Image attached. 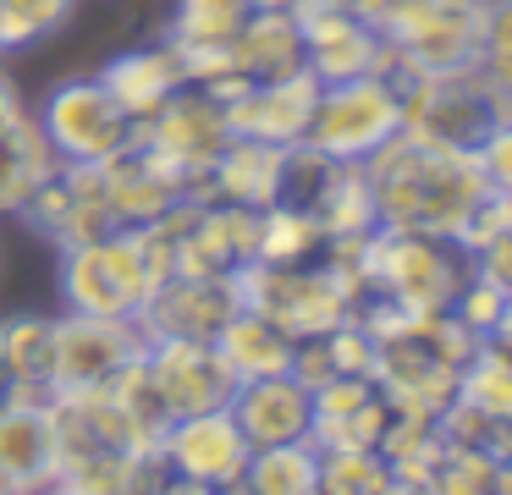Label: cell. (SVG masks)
Instances as JSON below:
<instances>
[{
  "label": "cell",
  "mask_w": 512,
  "mask_h": 495,
  "mask_svg": "<svg viewBox=\"0 0 512 495\" xmlns=\"http://www.w3.org/2000/svg\"><path fill=\"white\" fill-rule=\"evenodd\" d=\"M364 176L375 187V215L391 231L419 237H452L474 220V209L490 198L474 154L430 149L413 132H397L380 154L364 160Z\"/></svg>",
  "instance_id": "cell-1"
},
{
  "label": "cell",
  "mask_w": 512,
  "mask_h": 495,
  "mask_svg": "<svg viewBox=\"0 0 512 495\" xmlns=\"http://www.w3.org/2000/svg\"><path fill=\"white\" fill-rule=\"evenodd\" d=\"M61 303L67 314H100V319H138L155 286L166 281L149 231H111L100 242L61 253Z\"/></svg>",
  "instance_id": "cell-2"
},
{
  "label": "cell",
  "mask_w": 512,
  "mask_h": 495,
  "mask_svg": "<svg viewBox=\"0 0 512 495\" xmlns=\"http://www.w3.org/2000/svg\"><path fill=\"white\" fill-rule=\"evenodd\" d=\"M237 292H243V308H259V314L276 319L298 341L342 325L347 308H353V281L325 253L320 259H303V264H259L254 259L237 270Z\"/></svg>",
  "instance_id": "cell-3"
},
{
  "label": "cell",
  "mask_w": 512,
  "mask_h": 495,
  "mask_svg": "<svg viewBox=\"0 0 512 495\" xmlns=\"http://www.w3.org/2000/svg\"><path fill=\"white\" fill-rule=\"evenodd\" d=\"M402 127H408L402 94L380 72H369V77H347V83H320V99H314V116H309V138L303 143H314L320 154H331L342 165H364Z\"/></svg>",
  "instance_id": "cell-4"
},
{
  "label": "cell",
  "mask_w": 512,
  "mask_h": 495,
  "mask_svg": "<svg viewBox=\"0 0 512 495\" xmlns=\"http://www.w3.org/2000/svg\"><path fill=\"white\" fill-rule=\"evenodd\" d=\"M34 121L61 165H105L138 138V121L116 105V94L100 83V72L56 83Z\"/></svg>",
  "instance_id": "cell-5"
},
{
  "label": "cell",
  "mask_w": 512,
  "mask_h": 495,
  "mask_svg": "<svg viewBox=\"0 0 512 495\" xmlns=\"http://www.w3.org/2000/svg\"><path fill=\"white\" fill-rule=\"evenodd\" d=\"M507 99L490 83L479 66L463 72H435L419 83V94L408 99V127L419 143L430 149H452V154H479V143L507 121Z\"/></svg>",
  "instance_id": "cell-6"
},
{
  "label": "cell",
  "mask_w": 512,
  "mask_h": 495,
  "mask_svg": "<svg viewBox=\"0 0 512 495\" xmlns=\"http://www.w3.org/2000/svg\"><path fill=\"white\" fill-rule=\"evenodd\" d=\"M485 6L490 0H402L380 33L419 72H463L485 50Z\"/></svg>",
  "instance_id": "cell-7"
},
{
  "label": "cell",
  "mask_w": 512,
  "mask_h": 495,
  "mask_svg": "<svg viewBox=\"0 0 512 495\" xmlns=\"http://www.w3.org/2000/svg\"><path fill=\"white\" fill-rule=\"evenodd\" d=\"M17 215H23L28 231H39L56 253L83 248V242H100V237H111V231H122V226H116V215H111V198H105L100 165H61L56 160V171H50L45 182L23 198Z\"/></svg>",
  "instance_id": "cell-8"
},
{
  "label": "cell",
  "mask_w": 512,
  "mask_h": 495,
  "mask_svg": "<svg viewBox=\"0 0 512 495\" xmlns=\"http://www.w3.org/2000/svg\"><path fill=\"white\" fill-rule=\"evenodd\" d=\"M138 138H144L160 160L177 165L193 187H204L210 165L221 160V149L237 138V132H232V116H226V99L215 94V88L188 83L138 127Z\"/></svg>",
  "instance_id": "cell-9"
},
{
  "label": "cell",
  "mask_w": 512,
  "mask_h": 495,
  "mask_svg": "<svg viewBox=\"0 0 512 495\" xmlns=\"http://www.w3.org/2000/svg\"><path fill=\"white\" fill-rule=\"evenodd\" d=\"M149 341L138 319H100V314H56V358H50V385L61 391H94L111 385L133 358H144Z\"/></svg>",
  "instance_id": "cell-10"
},
{
  "label": "cell",
  "mask_w": 512,
  "mask_h": 495,
  "mask_svg": "<svg viewBox=\"0 0 512 495\" xmlns=\"http://www.w3.org/2000/svg\"><path fill=\"white\" fill-rule=\"evenodd\" d=\"M292 17H298V28H303V50H309L314 83H347V77L380 72L386 33L369 17H358L347 0H303Z\"/></svg>",
  "instance_id": "cell-11"
},
{
  "label": "cell",
  "mask_w": 512,
  "mask_h": 495,
  "mask_svg": "<svg viewBox=\"0 0 512 495\" xmlns=\"http://www.w3.org/2000/svg\"><path fill=\"white\" fill-rule=\"evenodd\" d=\"M237 308H243L237 275H166L144 303L138 325L149 347L155 341H215Z\"/></svg>",
  "instance_id": "cell-12"
},
{
  "label": "cell",
  "mask_w": 512,
  "mask_h": 495,
  "mask_svg": "<svg viewBox=\"0 0 512 495\" xmlns=\"http://www.w3.org/2000/svg\"><path fill=\"white\" fill-rule=\"evenodd\" d=\"M155 451L166 462V473H182V479H199V484H221V490H237L248 457H254V446L237 429L232 407L171 418L166 435L155 440Z\"/></svg>",
  "instance_id": "cell-13"
},
{
  "label": "cell",
  "mask_w": 512,
  "mask_h": 495,
  "mask_svg": "<svg viewBox=\"0 0 512 495\" xmlns=\"http://www.w3.org/2000/svg\"><path fill=\"white\" fill-rule=\"evenodd\" d=\"M105 176V198H111V215L122 231H138V226H155L166 209H177L182 198H199V187L177 171L171 160H160L144 138H133L122 154L100 165Z\"/></svg>",
  "instance_id": "cell-14"
},
{
  "label": "cell",
  "mask_w": 512,
  "mask_h": 495,
  "mask_svg": "<svg viewBox=\"0 0 512 495\" xmlns=\"http://www.w3.org/2000/svg\"><path fill=\"white\" fill-rule=\"evenodd\" d=\"M149 374H155V391L166 402L171 418L188 413H215V407H232L237 396V374L232 363L215 352V341H155L144 352Z\"/></svg>",
  "instance_id": "cell-15"
},
{
  "label": "cell",
  "mask_w": 512,
  "mask_h": 495,
  "mask_svg": "<svg viewBox=\"0 0 512 495\" xmlns=\"http://www.w3.org/2000/svg\"><path fill=\"white\" fill-rule=\"evenodd\" d=\"M309 396H314V424H309L314 451H380L397 402L375 385V374L325 380Z\"/></svg>",
  "instance_id": "cell-16"
},
{
  "label": "cell",
  "mask_w": 512,
  "mask_h": 495,
  "mask_svg": "<svg viewBox=\"0 0 512 495\" xmlns=\"http://www.w3.org/2000/svg\"><path fill=\"white\" fill-rule=\"evenodd\" d=\"M61 473L56 413L39 396H0V490L34 495Z\"/></svg>",
  "instance_id": "cell-17"
},
{
  "label": "cell",
  "mask_w": 512,
  "mask_h": 495,
  "mask_svg": "<svg viewBox=\"0 0 512 495\" xmlns=\"http://www.w3.org/2000/svg\"><path fill=\"white\" fill-rule=\"evenodd\" d=\"M314 99H320V83L309 72H298V77H276V83H243L237 94H226V116H232L237 138L292 149V143L309 138Z\"/></svg>",
  "instance_id": "cell-18"
},
{
  "label": "cell",
  "mask_w": 512,
  "mask_h": 495,
  "mask_svg": "<svg viewBox=\"0 0 512 495\" xmlns=\"http://www.w3.org/2000/svg\"><path fill=\"white\" fill-rule=\"evenodd\" d=\"M232 418L248 435V446H287V440H309L314 424V396L298 374H265V380H243L232 396Z\"/></svg>",
  "instance_id": "cell-19"
},
{
  "label": "cell",
  "mask_w": 512,
  "mask_h": 495,
  "mask_svg": "<svg viewBox=\"0 0 512 495\" xmlns=\"http://www.w3.org/2000/svg\"><path fill=\"white\" fill-rule=\"evenodd\" d=\"M100 83L111 88L116 105L144 127V121L155 116L177 88H188V77H182L177 50H171L166 39H155V44H133V50H122L116 61H105L100 66Z\"/></svg>",
  "instance_id": "cell-20"
},
{
  "label": "cell",
  "mask_w": 512,
  "mask_h": 495,
  "mask_svg": "<svg viewBox=\"0 0 512 495\" xmlns=\"http://www.w3.org/2000/svg\"><path fill=\"white\" fill-rule=\"evenodd\" d=\"M232 72L237 83H276V77L309 72L298 17L292 11H254L243 22V33L232 39Z\"/></svg>",
  "instance_id": "cell-21"
},
{
  "label": "cell",
  "mask_w": 512,
  "mask_h": 495,
  "mask_svg": "<svg viewBox=\"0 0 512 495\" xmlns=\"http://www.w3.org/2000/svg\"><path fill=\"white\" fill-rule=\"evenodd\" d=\"M281 154H287V149H276V143L232 138L221 149V160L210 165L199 198L237 204V209H270V204H276V182H281Z\"/></svg>",
  "instance_id": "cell-22"
},
{
  "label": "cell",
  "mask_w": 512,
  "mask_h": 495,
  "mask_svg": "<svg viewBox=\"0 0 512 495\" xmlns=\"http://www.w3.org/2000/svg\"><path fill=\"white\" fill-rule=\"evenodd\" d=\"M50 358H56V314H12V319H0V380H6V396H39V402H56Z\"/></svg>",
  "instance_id": "cell-23"
},
{
  "label": "cell",
  "mask_w": 512,
  "mask_h": 495,
  "mask_svg": "<svg viewBox=\"0 0 512 495\" xmlns=\"http://www.w3.org/2000/svg\"><path fill=\"white\" fill-rule=\"evenodd\" d=\"M215 352L232 363L237 380H265V374H292V358H298V336L265 319L259 308H237L226 319V330L215 336Z\"/></svg>",
  "instance_id": "cell-24"
},
{
  "label": "cell",
  "mask_w": 512,
  "mask_h": 495,
  "mask_svg": "<svg viewBox=\"0 0 512 495\" xmlns=\"http://www.w3.org/2000/svg\"><path fill=\"white\" fill-rule=\"evenodd\" d=\"M50 171H56V154H50L39 121H28V116L0 121V215H17L23 198L34 193Z\"/></svg>",
  "instance_id": "cell-25"
},
{
  "label": "cell",
  "mask_w": 512,
  "mask_h": 495,
  "mask_svg": "<svg viewBox=\"0 0 512 495\" xmlns=\"http://www.w3.org/2000/svg\"><path fill=\"white\" fill-rule=\"evenodd\" d=\"M309 220L320 226V237H325V242L369 237V231L380 226V215H375V187H369L364 165H336L331 182H325V193L314 198Z\"/></svg>",
  "instance_id": "cell-26"
},
{
  "label": "cell",
  "mask_w": 512,
  "mask_h": 495,
  "mask_svg": "<svg viewBox=\"0 0 512 495\" xmlns=\"http://www.w3.org/2000/svg\"><path fill=\"white\" fill-rule=\"evenodd\" d=\"M237 495H320V451L309 440L259 446L243 468Z\"/></svg>",
  "instance_id": "cell-27"
},
{
  "label": "cell",
  "mask_w": 512,
  "mask_h": 495,
  "mask_svg": "<svg viewBox=\"0 0 512 495\" xmlns=\"http://www.w3.org/2000/svg\"><path fill=\"white\" fill-rule=\"evenodd\" d=\"M248 17H254V0H171L166 44H177V50H232Z\"/></svg>",
  "instance_id": "cell-28"
},
{
  "label": "cell",
  "mask_w": 512,
  "mask_h": 495,
  "mask_svg": "<svg viewBox=\"0 0 512 495\" xmlns=\"http://www.w3.org/2000/svg\"><path fill=\"white\" fill-rule=\"evenodd\" d=\"M320 253H325V237L303 209H281V204L259 209V248H254L259 264H303V259H320Z\"/></svg>",
  "instance_id": "cell-29"
},
{
  "label": "cell",
  "mask_w": 512,
  "mask_h": 495,
  "mask_svg": "<svg viewBox=\"0 0 512 495\" xmlns=\"http://www.w3.org/2000/svg\"><path fill=\"white\" fill-rule=\"evenodd\" d=\"M397 468L380 451H320V495H391Z\"/></svg>",
  "instance_id": "cell-30"
},
{
  "label": "cell",
  "mask_w": 512,
  "mask_h": 495,
  "mask_svg": "<svg viewBox=\"0 0 512 495\" xmlns=\"http://www.w3.org/2000/svg\"><path fill=\"white\" fill-rule=\"evenodd\" d=\"M72 11L78 0H0V55L50 39L56 28H67Z\"/></svg>",
  "instance_id": "cell-31"
},
{
  "label": "cell",
  "mask_w": 512,
  "mask_h": 495,
  "mask_svg": "<svg viewBox=\"0 0 512 495\" xmlns=\"http://www.w3.org/2000/svg\"><path fill=\"white\" fill-rule=\"evenodd\" d=\"M457 396L485 407V413H512V358L496 352L490 341H479V352L457 374Z\"/></svg>",
  "instance_id": "cell-32"
},
{
  "label": "cell",
  "mask_w": 512,
  "mask_h": 495,
  "mask_svg": "<svg viewBox=\"0 0 512 495\" xmlns=\"http://www.w3.org/2000/svg\"><path fill=\"white\" fill-rule=\"evenodd\" d=\"M479 72L501 88L512 110V0H490L485 6V50H479Z\"/></svg>",
  "instance_id": "cell-33"
},
{
  "label": "cell",
  "mask_w": 512,
  "mask_h": 495,
  "mask_svg": "<svg viewBox=\"0 0 512 495\" xmlns=\"http://www.w3.org/2000/svg\"><path fill=\"white\" fill-rule=\"evenodd\" d=\"M479 176H485V187L496 198H512V116L501 121L496 132H490L485 143H479Z\"/></svg>",
  "instance_id": "cell-34"
},
{
  "label": "cell",
  "mask_w": 512,
  "mask_h": 495,
  "mask_svg": "<svg viewBox=\"0 0 512 495\" xmlns=\"http://www.w3.org/2000/svg\"><path fill=\"white\" fill-rule=\"evenodd\" d=\"M155 495H237V490H221V484H199V479H182V473H166Z\"/></svg>",
  "instance_id": "cell-35"
},
{
  "label": "cell",
  "mask_w": 512,
  "mask_h": 495,
  "mask_svg": "<svg viewBox=\"0 0 512 495\" xmlns=\"http://www.w3.org/2000/svg\"><path fill=\"white\" fill-rule=\"evenodd\" d=\"M485 341H490L496 352H507V358H512V297L501 303V314H496V325L485 330Z\"/></svg>",
  "instance_id": "cell-36"
},
{
  "label": "cell",
  "mask_w": 512,
  "mask_h": 495,
  "mask_svg": "<svg viewBox=\"0 0 512 495\" xmlns=\"http://www.w3.org/2000/svg\"><path fill=\"white\" fill-rule=\"evenodd\" d=\"M17 116H28V110H23V99H17V83L0 72V121H17Z\"/></svg>",
  "instance_id": "cell-37"
},
{
  "label": "cell",
  "mask_w": 512,
  "mask_h": 495,
  "mask_svg": "<svg viewBox=\"0 0 512 495\" xmlns=\"http://www.w3.org/2000/svg\"><path fill=\"white\" fill-rule=\"evenodd\" d=\"M303 0H254V11H298Z\"/></svg>",
  "instance_id": "cell-38"
},
{
  "label": "cell",
  "mask_w": 512,
  "mask_h": 495,
  "mask_svg": "<svg viewBox=\"0 0 512 495\" xmlns=\"http://www.w3.org/2000/svg\"><path fill=\"white\" fill-rule=\"evenodd\" d=\"M34 495H83V490H72V484H67V479H50V484H45V490H34Z\"/></svg>",
  "instance_id": "cell-39"
},
{
  "label": "cell",
  "mask_w": 512,
  "mask_h": 495,
  "mask_svg": "<svg viewBox=\"0 0 512 495\" xmlns=\"http://www.w3.org/2000/svg\"><path fill=\"white\" fill-rule=\"evenodd\" d=\"M496 484H501V495H512V457L496 468Z\"/></svg>",
  "instance_id": "cell-40"
},
{
  "label": "cell",
  "mask_w": 512,
  "mask_h": 495,
  "mask_svg": "<svg viewBox=\"0 0 512 495\" xmlns=\"http://www.w3.org/2000/svg\"><path fill=\"white\" fill-rule=\"evenodd\" d=\"M0 495H17V490H0Z\"/></svg>",
  "instance_id": "cell-41"
}]
</instances>
